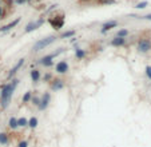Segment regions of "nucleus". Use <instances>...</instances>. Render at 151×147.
Returning a JSON list of instances; mask_svg holds the SVG:
<instances>
[{
	"label": "nucleus",
	"mask_w": 151,
	"mask_h": 147,
	"mask_svg": "<svg viewBox=\"0 0 151 147\" xmlns=\"http://www.w3.org/2000/svg\"><path fill=\"white\" fill-rule=\"evenodd\" d=\"M48 23L51 24V27H52L55 31H59L64 26V15H63V13L51 15V16L48 17Z\"/></svg>",
	"instance_id": "4"
},
{
	"label": "nucleus",
	"mask_w": 151,
	"mask_h": 147,
	"mask_svg": "<svg viewBox=\"0 0 151 147\" xmlns=\"http://www.w3.org/2000/svg\"><path fill=\"white\" fill-rule=\"evenodd\" d=\"M31 102H32V104L34 106H39V103H40V96H38V95H32V99H31Z\"/></svg>",
	"instance_id": "24"
},
{
	"label": "nucleus",
	"mask_w": 151,
	"mask_h": 147,
	"mask_svg": "<svg viewBox=\"0 0 151 147\" xmlns=\"http://www.w3.org/2000/svg\"><path fill=\"white\" fill-rule=\"evenodd\" d=\"M43 24H44V16L40 17V19H38V20H32V22H30L26 26L24 32H26V34H30V32H32V31H36L38 28H40Z\"/></svg>",
	"instance_id": "5"
},
{
	"label": "nucleus",
	"mask_w": 151,
	"mask_h": 147,
	"mask_svg": "<svg viewBox=\"0 0 151 147\" xmlns=\"http://www.w3.org/2000/svg\"><path fill=\"white\" fill-rule=\"evenodd\" d=\"M27 126H28V119H27V118H19L18 119V127H23V128H24V127H27Z\"/></svg>",
	"instance_id": "22"
},
{
	"label": "nucleus",
	"mask_w": 151,
	"mask_h": 147,
	"mask_svg": "<svg viewBox=\"0 0 151 147\" xmlns=\"http://www.w3.org/2000/svg\"><path fill=\"white\" fill-rule=\"evenodd\" d=\"M8 127L11 128V130H16V128H18V118H15V117H11V118H9Z\"/></svg>",
	"instance_id": "18"
},
{
	"label": "nucleus",
	"mask_w": 151,
	"mask_h": 147,
	"mask_svg": "<svg viewBox=\"0 0 151 147\" xmlns=\"http://www.w3.org/2000/svg\"><path fill=\"white\" fill-rule=\"evenodd\" d=\"M96 3L100 5H111V4H115L116 0H96Z\"/></svg>",
	"instance_id": "23"
},
{
	"label": "nucleus",
	"mask_w": 151,
	"mask_h": 147,
	"mask_svg": "<svg viewBox=\"0 0 151 147\" xmlns=\"http://www.w3.org/2000/svg\"><path fill=\"white\" fill-rule=\"evenodd\" d=\"M144 71H146V76L148 79H150L151 80V66H147L146 67V70H144Z\"/></svg>",
	"instance_id": "27"
},
{
	"label": "nucleus",
	"mask_w": 151,
	"mask_h": 147,
	"mask_svg": "<svg viewBox=\"0 0 151 147\" xmlns=\"http://www.w3.org/2000/svg\"><path fill=\"white\" fill-rule=\"evenodd\" d=\"M43 80H44V82H47V83H49L51 80H52V74H51V72L44 74V76H43Z\"/></svg>",
	"instance_id": "26"
},
{
	"label": "nucleus",
	"mask_w": 151,
	"mask_h": 147,
	"mask_svg": "<svg viewBox=\"0 0 151 147\" xmlns=\"http://www.w3.org/2000/svg\"><path fill=\"white\" fill-rule=\"evenodd\" d=\"M56 39H58V38H56L55 35L47 36V38H44V39H40V40H38V42H36V43L34 44L32 50H34V52H39V51H42V50H44L45 47L51 46V44H52Z\"/></svg>",
	"instance_id": "2"
},
{
	"label": "nucleus",
	"mask_w": 151,
	"mask_h": 147,
	"mask_svg": "<svg viewBox=\"0 0 151 147\" xmlns=\"http://www.w3.org/2000/svg\"><path fill=\"white\" fill-rule=\"evenodd\" d=\"M30 76H31L32 83H39V80L42 79V74H40V70H38V68L31 70V72H30Z\"/></svg>",
	"instance_id": "13"
},
{
	"label": "nucleus",
	"mask_w": 151,
	"mask_h": 147,
	"mask_svg": "<svg viewBox=\"0 0 151 147\" xmlns=\"http://www.w3.org/2000/svg\"><path fill=\"white\" fill-rule=\"evenodd\" d=\"M5 17V12H4V8H3V7H1V5H0V20H1V19H4Z\"/></svg>",
	"instance_id": "32"
},
{
	"label": "nucleus",
	"mask_w": 151,
	"mask_h": 147,
	"mask_svg": "<svg viewBox=\"0 0 151 147\" xmlns=\"http://www.w3.org/2000/svg\"><path fill=\"white\" fill-rule=\"evenodd\" d=\"M0 144H1V146L9 144V136L7 132H0Z\"/></svg>",
	"instance_id": "17"
},
{
	"label": "nucleus",
	"mask_w": 151,
	"mask_h": 147,
	"mask_svg": "<svg viewBox=\"0 0 151 147\" xmlns=\"http://www.w3.org/2000/svg\"><path fill=\"white\" fill-rule=\"evenodd\" d=\"M129 30H126V28H120V30H118V32H116V38H127L129 36Z\"/></svg>",
	"instance_id": "20"
},
{
	"label": "nucleus",
	"mask_w": 151,
	"mask_h": 147,
	"mask_svg": "<svg viewBox=\"0 0 151 147\" xmlns=\"http://www.w3.org/2000/svg\"><path fill=\"white\" fill-rule=\"evenodd\" d=\"M24 62H26V59L24 58H20L16 63H15V66H13L12 68L9 70V72H8V75H7V79H12L15 75H16V72H18L19 70L22 68V66L24 64Z\"/></svg>",
	"instance_id": "10"
},
{
	"label": "nucleus",
	"mask_w": 151,
	"mask_h": 147,
	"mask_svg": "<svg viewBox=\"0 0 151 147\" xmlns=\"http://www.w3.org/2000/svg\"><path fill=\"white\" fill-rule=\"evenodd\" d=\"M86 55H87L86 50H83V48H79V47L75 48V58L78 59V60H82V59H84Z\"/></svg>",
	"instance_id": "15"
},
{
	"label": "nucleus",
	"mask_w": 151,
	"mask_h": 147,
	"mask_svg": "<svg viewBox=\"0 0 151 147\" xmlns=\"http://www.w3.org/2000/svg\"><path fill=\"white\" fill-rule=\"evenodd\" d=\"M76 31L75 30H70V31H64L62 35H60V39H71V38H75Z\"/></svg>",
	"instance_id": "16"
},
{
	"label": "nucleus",
	"mask_w": 151,
	"mask_h": 147,
	"mask_svg": "<svg viewBox=\"0 0 151 147\" xmlns=\"http://www.w3.org/2000/svg\"><path fill=\"white\" fill-rule=\"evenodd\" d=\"M63 51H64V48H59L56 52H52V54H49V55H45V56L40 58L38 63H39V64H42V66H44V67H52V66L55 64L53 59L58 56L59 54H62Z\"/></svg>",
	"instance_id": "3"
},
{
	"label": "nucleus",
	"mask_w": 151,
	"mask_h": 147,
	"mask_svg": "<svg viewBox=\"0 0 151 147\" xmlns=\"http://www.w3.org/2000/svg\"><path fill=\"white\" fill-rule=\"evenodd\" d=\"M110 44H111L112 47H122V46L126 44V38H116L115 36L114 39H111Z\"/></svg>",
	"instance_id": "14"
},
{
	"label": "nucleus",
	"mask_w": 151,
	"mask_h": 147,
	"mask_svg": "<svg viewBox=\"0 0 151 147\" xmlns=\"http://www.w3.org/2000/svg\"><path fill=\"white\" fill-rule=\"evenodd\" d=\"M135 17H139V19H144V20H151V13H147L144 16H135Z\"/></svg>",
	"instance_id": "31"
},
{
	"label": "nucleus",
	"mask_w": 151,
	"mask_h": 147,
	"mask_svg": "<svg viewBox=\"0 0 151 147\" xmlns=\"http://www.w3.org/2000/svg\"><path fill=\"white\" fill-rule=\"evenodd\" d=\"M49 102H51V94H49V92H44L43 95L40 96V103H39V106H38L39 111H44V110H47Z\"/></svg>",
	"instance_id": "6"
},
{
	"label": "nucleus",
	"mask_w": 151,
	"mask_h": 147,
	"mask_svg": "<svg viewBox=\"0 0 151 147\" xmlns=\"http://www.w3.org/2000/svg\"><path fill=\"white\" fill-rule=\"evenodd\" d=\"M18 147H28V142L27 140H20L18 143Z\"/></svg>",
	"instance_id": "29"
},
{
	"label": "nucleus",
	"mask_w": 151,
	"mask_h": 147,
	"mask_svg": "<svg viewBox=\"0 0 151 147\" xmlns=\"http://www.w3.org/2000/svg\"><path fill=\"white\" fill-rule=\"evenodd\" d=\"M38 124H39V121H38V118H36V117H32V118L28 119V127H30V128L34 130V128L38 127Z\"/></svg>",
	"instance_id": "19"
},
{
	"label": "nucleus",
	"mask_w": 151,
	"mask_h": 147,
	"mask_svg": "<svg viewBox=\"0 0 151 147\" xmlns=\"http://www.w3.org/2000/svg\"><path fill=\"white\" fill-rule=\"evenodd\" d=\"M19 23H20V17H16L13 22H9L8 24H5V26L1 27V28H0V32H3V34H4V32H8V31H11L12 28H15Z\"/></svg>",
	"instance_id": "12"
},
{
	"label": "nucleus",
	"mask_w": 151,
	"mask_h": 147,
	"mask_svg": "<svg viewBox=\"0 0 151 147\" xmlns=\"http://www.w3.org/2000/svg\"><path fill=\"white\" fill-rule=\"evenodd\" d=\"M70 70V66L67 63V60H59L56 64H55V72L60 74V75H64V74L68 72Z\"/></svg>",
	"instance_id": "9"
},
{
	"label": "nucleus",
	"mask_w": 151,
	"mask_h": 147,
	"mask_svg": "<svg viewBox=\"0 0 151 147\" xmlns=\"http://www.w3.org/2000/svg\"><path fill=\"white\" fill-rule=\"evenodd\" d=\"M56 7H58V4H52V5H49V8L47 9V11H45V15H48L49 12H51V11H53V9H56Z\"/></svg>",
	"instance_id": "28"
},
{
	"label": "nucleus",
	"mask_w": 151,
	"mask_h": 147,
	"mask_svg": "<svg viewBox=\"0 0 151 147\" xmlns=\"http://www.w3.org/2000/svg\"><path fill=\"white\" fill-rule=\"evenodd\" d=\"M151 50V40L150 39H140L138 43V51L140 54H147Z\"/></svg>",
	"instance_id": "8"
},
{
	"label": "nucleus",
	"mask_w": 151,
	"mask_h": 147,
	"mask_svg": "<svg viewBox=\"0 0 151 147\" xmlns=\"http://www.w3.org/2000/svg\"><path fill=\"white\" fill-rule=\"evenodd\" d=\"M28 1H31V0H15V3L18 5H22V4H26V3H28Z\"/></svg>",
	"instance_id": "30"
},
{
	"label": "nucleus",
	"mask_w": 151,
	"mask_h": 147,
	"mask_svg": "<svg viewBox=\"0 0 151 147\" xmlns=\"http://www.w3.org/2000/svg\"><path fill=\"white\" fill-rule=\"evenodd\" d=\"M118 26H119V23L116 22V20H108V22L103 23L100 32H102V34H106V32H108V31H111L112 28H116Z\"/></svg>",
	"instance_id": "11"
},
{
	"label": "nucleus",
	"mask_w": 151,
	"mask_h": 147,
	"mask_svg": "<svg viewBox=\"0 0 151 147\" xmlns=\"http://www.w3.org/2000/svg\"><path fill=\"white\" fill-rule=\"evenodd\" d=\"M31 99H32V91H27L26 94L23 95L22 102L23 103H28V102H31Z\"/></svg>",
	"instance_id": "21"
},
{
	"label": "nucleus",
	"mask_w": 151,
	"mask_h": 147,
	"mask_svg": "<svg viewBox=\"0 0 151 147\" xmlns=\"http://www.w3.org/2000/svg\"><path fill=\"white\" fill-rule=\"evenodd\" d=\"M66 86V82L63 80L62 78H55L49 82V88L52 91H59V90H63Z\"/></svg>",
	"instance_id": "7"
},
{
	"label": "nucleus",
	"mask_w": 151,
	"mask_h": 147,
	"mask_svg": "<svg viewBox=\"0 0 151 147\" xmlns=\"http://www.w3.org/2000/svg\"><path fill=\"white\" fill-rule=\"evenodd\" d=\"M0 5H1V0H0Z\"/></svg>",
	"instance_id": "33"
},
{
	"label": "nucleus",
	"mask_w": 151,
	"mask_h": 147,
	"mask_svg": "<svg viewBox=\"0 0 151 147\" xmlns=\"http://www.w3.org/2000/svg\"><path fill=\"white\" fill-rule=\"evenodd\" d=\"M147 5H148V1H140V3H138V4L135 5V8L136 9H143V8H146Z\"/></svg>",
	"instance_id": "25"
},
{
	"label": "nucleus",
	"mask_w": 151,
	"mask_h": 147,
	"mask_svg": "<svg viewBox=\"0 0 151 147\" xmlns=\"http://www.w3.org/2000/svg\"><path fill=\"white\" fill-rule=\"evenodd\" d=\"M18 84H19L18 79H12L11 83H5V84L1 86V90H0V107H1V110H5L9 106L12 95L15 90H16Z\"/></svg>",
	"instance_id": "1"
}]
</instances>
